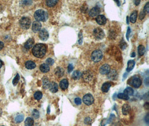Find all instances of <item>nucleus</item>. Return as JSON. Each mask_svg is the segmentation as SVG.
<instances>
[{
  "label": "nucleus",
  "mask_w": 149,
  "mask_h": 126,
  "mask_svg": "<svg viewBox=\"0 0 149 126\" xmlns=\"http://www.w3.org/2000/svg\"><path fill=\"white\" fill-rule=\"evenodd\" d=\"M47 47L44 44H38L35 45L32 50L33 55L37 58H42L46 52Z\"/></svg>",
  "instance_id": "1"
},
{
  "label": "nucleus",
  "mask_w": 149,
  "mask_h": 126,
  "mask_svg": "<svg viewBox=\"0 0 149 126\" xmlns=\"http://www.w3.org/2000/svg\"><path fill=\"white\" fill-rule=\"evenodd\" d=\"M35 18L38 21H45L48 18V14L44 10H38L34 13Z\"/></svg>",
  "instance_id": "2"
},
{
  "label": "nucleus",
  "mask_w": 149,
  "mask_h": 126,
  "mask_svg": "<svg viewBox=\"0 0 149 126\" xmlns=\"http://www.w3.org/2000/svg\"><path fill=\"white\" fill-rule=\"evenodd\" d=\"M103 57V53L100 50H95L92 53V60L94 62H99Z\"/></svg>",
  "instance_id": "3"
},
{
  "label": "nucleus",
  "mask_w": 149,
  "mask_h": 126,
  "mask_svg": "<svg viewBox=\"0 0 149 126\" xmlns=\"http://www.w3.org/2000/svg\"><path fill=\"white\" fill-rule=\"evenodd\" d=\"M31 20L27 17H23L20 20V26L25 29H28L31 25Z\"/></svg>",
  "instance_id": "4"
},
{
  "label": "nucleus",
  "mask_w": 149,
  "mask_h": 126,
  "mask_svg": "<svg viewBox=\"0 0 149 126\" xmlns=\"http://www.w3.org/2000/svg\"><path fill=\"white\" fill-rule=\"evenodd\" d=\"M93 35L97 39H102L105 36L103 30L99 28H97L94 30Z\"/></svg>",
  "instance_id": "5"
},
{
  "label": "nucleus",
  "mask_w": 149,
  "mask_h": 126,
  "mask_svg": "<svg viewBox=\"0 0 149 126\" xmlns=\"http://www.w3.org/2000/svg\"><path fill=\"white\" fill-rule=\"evenodd\" d=\"M83 101L84 103L86 104L87 105H90L93 103L94 98L91 94H88L84 96Z\"/></svg>",
  "instance_id": "6"
},
{
  "label": "nucleus",
  "mask_w": 149,
  "mask_h": 126,
  "mask_svg": "<svg viewBox=\"0 0 149 126\" xmlns=\"http://www.w3.org/2000/svg\"><path fill=\"white\" fill-rule=\"evenodd\" d=\"M39 37L40 39L45 41L48 39L49 38V33L45 29H43L40 30L39 32Z\"/></svg>",
  "instance_id": "7"
},
{
  "label": "nucleus",
  "mask_w": 149,
  "mask_h": 126,
  "mask_svg": "<svg viewBox=\"0 0 149 126\" xmlns=\"http://www.w3.org/2000/svg\"><path fill=\"white\" fill-rule=\"evenodd\" d=\"M100 12V8L98 6H95L94 7L92 8L91 10H90L89 14L91 17H95L97 16H98Z\"/></svg>",
  "instance_id": "8"
},
{
  "label": "nucleus",
  "mask_w": 149,
  "mask_h": 126,
  "mask_svg": "<svg viewBox=\"0 0 149 126\" xmlns=\"http://www.w3.org/2000/svg\"><path fill=\"white\" fill-rule=\"evenodd\" d=\"M99 71L102 75H107L110 72V66L107 64H105L100 67Z\"/></svg>",
  "instance_id": "9"
},
{
  "label": "nucleus",
  "mask_w": 149,
  "mask_h": 126,
  "mask_svg": "<svg viewBox=\"0 0 149 126\" xmlns=\"http://www.w3.org/2000/svg\"><path fill=\"white\" fill-rule=\"evenodd\" d=\"M141 80L138 77H133L132 78L131 84L136 88H138L141 85Z\"/></svg>",
  "instance_id": "10"
},
{
  "label": "nucleus",
  "mask_w": 149,
  "mask_h": 126,
  "mask_svg": "<svg viewBox=\"0 0 149 126\" xmlns=\"http://www.w3.org/2000/svg\"><path fill=\"white\" fill-rule=\"evenodd\" d=\"M41 28V24L39 21H35L33 23L32 25V30L33 32L36 33V32L39 31Z\"/></svg>",
  "instance_id": "11"
},
{
  "label": "nucleus",
  "mask_w": 149,
  "mask_h": 126,
  "mask_svg": "<svg viewBox=\"0 0 149 126\" xmlns=\"http://www.w3.org/2000/svg\"><path fill=\"white\" fill-rule=\"evenodd\" d=\"M96 21L99 25H105V24L106 23L107 19L104 15H98V16H97V18H96Z\"/></svg>",
  "instance_id": "12"
},
{
  "label": "nucleus",
  "mask_w": 149,
  "mask_h": 126,
  "mask_svg": "<svg viewBox=\"0 0 149 126\" xmlns=\"http://www.w3.org/2000/svg\"><path fill=\"white\" fill-rule=\"evenodd\" d=\"M50 89V91L53 93H55L58 91V84L56 83H55L54 82H50V85H49V87Z\"/></svg>",
  "instance_id": "13"
},
{
  "label": "nucleus",
  "mask_w": 149,
  "mask_h": 126,
  "mask_svg": "<svg viewBox=\"0 0 149 126\" xmlns=\"http://www.w3.org/2000/svg\"><path fill=\"white\" fill-rule=\"evenodd\" d=\"M33 44H34V39L33 38H30L25 43L24 47L27 49H29L33 47Z\"/></svg>",
  "instance_id": "14"
},
{
  "label": "nucleus",
  "mask_w": 149,
  "mask_h": 126,
  "mask_svg": "<svg viewBox=\"0 0 149 126\" xmlns=\"http://www.w3.org/2000/svg\"><path fill=\"white\" fill-rule=\"evenodd\" d=\"M69 86V83L68 81H67L66 79H64V80H61L60 82V87L62 90H66V89Z\"/></svg>",
  "instance_id": "15"
},
{
  "label": "nucleus",
  "mask_w": 149,
  "mask_h": 126,
  "mask_svg": "<svg viewBox=\"0 0 149 126\" xmlns=\"http://www.w3.org/2000/svg\"><path fill=\"white\" fill-rule=\"evenodd\" d=\"M40 71H41L42 72H43V73H46V72L49 71L50 67H49V66L47 65V64L43 63L40 65Z\"/></svg>",
  "instance_id": "16"
},
{
  "label": "nucleus",
  "mask_w": 149,
  "mask_h": 126,
  "mask_svg": "<svg viewBox=\"0 0 149 126\" xmlns=\"http://www.w3.org/2000/svg\"><path fill=\"white\" fill-rule=\"evenodd\" d=\"M135 65V62L133 60H130L127 62V71L130 72L132 70L134 66Z\"/></svg>",
  "instance_id": "17"
},
{
  "label": "nucleus",
  "mask_w": 149,
  "mask_h": 126,
  "mask_svg": "<svg viewBox=\"0 0 149 126\" xmlns=\"http://www.w3.org/2000/svg\"><path fill=\"white\" fill-rule=\"evenodd\" d=\"M50 82L49 80V79L47 78L46 76H45L44 77H43V88L45 89H47L49 87Z\"/></svg>",
  "instance_id": "18"
},
{
  "label": "nucleus",
  "mask_w": 149,
  "mask_h": 126,
  "mask_svg": "<svg viewBox=\"0 0 149 126\" xmlns=\"http://www.w3.org/2000/svg\"><path fill=\"white\" fill-rule=\"evenodd\" d=\"M25 66L28 70H32V69L35 68L36 65H35V63L31 61V60H28L25 63Z\"/></svg>",
  "instance_id": "19"
},
{
  "label": "nucleus",
  "mask_w": 149,
  "mask_h": 126,
  "mask_svg": "<svg viewBox=\"0 0 149 126\" xmlns=\"http://www.w3.org/2000/svg\"><path fill=\"white\" fill-rule=\"evenodd\" d=\"M111 86V84L110 82H105L102 86V90L103 92H107L110 90V87Z\"/></svg>",
  "instance_id": "20"
},
{
  "label": "nucleus",
  "mask_w": 149,
  "mask_h": 126,
  "mask_svg": "<svg viewBox=\"0 0 149 126\" xmlns=\"http://www.w3.org/2000/svg\"><path fill=\"white\" fill-rule=\"evenodd\" d=\"M122 113L124 115H127V114H128V113L130 112V107L127 104H124L122 107Z\"/></svg>",
  "instance_id": "21"
},
{
  "label": "nucleus",
  "mask_w": 149,
  "mask_h": 126,
  "mask_svg": "<svg viewBox=\"0 0 149 126\" xmlns=\"http://www.w3.org/2000/svg\"><path fill=\"white\" fill-rule=\"evenodd\" d=\"M137 16V12L136 11H134L132 12L131 14L130 20V21L132 23H135L136 21V18Z\"/></svg>",
  "instance_id": "22"
},
{
  "label": "nucleus",
  "mask_w": 149,
  "mask_h": 126,
  "mask_svg": "<svg viewBox=\"0 0 149 126\" xmlns=\"http://www.w3.org/2000/svg\"><path fill=\"white\" fill-rule=\"evenodd\" d=\"M82 74L81 72L79 71H75L73 73V75H72V77L74 79V80H78L79 79L80 77H82Z\"/></svg>",
  "instance_id": "23"
},
{
  "label": "nucleus",
  "mask_w": 149,
  "mask_h": 126,
  "mask_svg": "<svg viewBox=\"0 0 149 126\" xmlns=\"http://www.w3.org/2000/svg\"><path fill=\"white\" fill-rule=\"evenodd\" d=\"M33 120L31 117H28L25 122V126H33Z\"/></svg>",
  "instance_id": "24"
},
{
  "label": "nucleus",
  "mask_w": 149,
  "mask_h": 126,
  "mask_svg": "<svg viewBox=\"0 0 149 126\" xmlns=\"http://www.w3.org/2000/svg\"><path fill=\"white\" fill-rule=\"evenodd\" d=\"M123 93L126 94V95H127L128 96L133 95V89L131 88V87H127V88L125 90H124Z\"/></svg>",
  "instance_id": "25"
},
{
  "label": "nucleus",
  "mask_w": 149,
  "mask_h": 126,
  "mask_svg": "<svg viewBox=\"0 0 149 126\" xmlns=\"http://www.w3.org/2000/svg\"><path fill=\"white\" fill-rule=\"evenodd\" d=\"M58 2V1H56V0H49V1H46V4L48 5L49 7H53L55 5H56V3Z\"/></svg>",
  "instance_id": "26"
},
{
  "label": "nucleus",
  "mask_w": 149,
  "mask_h": 126,
  "mask_svg": "<svg viewBox=\"0 0 149 126\" xmlns=\"http://www.w3.org/2000/svg\"><path fill=\"white\" fill-rule=\"evenodd\" d=\"M138 52L140 55H142L144 54L145 52V48L142 45H139L138 47Z\"/></svg>",
  "instance_id": "27"
},
{
  "label": "nucleus",
  "mask_w": 149,
  "mask_h": 126,
  "mask_svg": "<svg viewBox=\"0 0 149 126\" xmlns=\"http://www.w3.org/2000/svg\"><path fill=\"white\" fill-rule=\"evenodd\" d=\"M55 73L57 76H58L59 77H61L63 75L64 73V71L62 68H59V67H58V68L56 69V71H55Z\"/></svg>",
  "instance_id": "28"
},
{
  "label": "nucleus",
  "mask_w": 149,
  "mask_h": 126,
  "mask_svg": "<svg viewBox=\"0 0 149 126\" xmlns=\"http://www.w3.org/2000/svg\"><path fill=\"white\" fill-rule=\"evenodd\" d=\"M43 97V94L40 91H37L34 94V97L36 100H39Z\"/></svg>",
  "instance_id": "29"
},
{
  "label": "nucleus",
  "mask_w": 149,
  "mask_h": 126,
  "mask_svg": "<svg viewBox=\"0 0 149 126\" xmlns=\"http://www.w3.org/2000/svg\"><path fill=\"white\" fill-rule=\"evenodd\" d=\"M117 97L118 98L123 99V100H128L129 99V96L126 94H124V93H120L117 95Z\"/></svg>",
  "instance_id": "30"
},
{
  "label": "nucleus",
  "mask_w": 149,
  "mask_h": 126,
  "mask_svg": "<svg viewBox=\"0 0 149 126\" xmlns=\"http://www.w3.org/2000/svg\"><path fill=\"white\" fill-rule=\"evenodd\" d=\"M116 75H117L116 72L112 71L109 72L108 77V78L111 79V80H113V79H115L116 77Z\"/></svg>",
  "instance_id": "31"
},
{
  "label": "nucleus",
  "mask_w": 149,
  "mask_h": 126,
  "mask_svg": "<svg viewBox=\"0 0 149 126\" xmlns=\"http://www.w3.org/2000/svg\"><path fill=\"white\" fill-rule=\"evenodd\" d=\"M23 120V115L22 114H18L15 118V122L16 123H20Z\"/></svg>",
  "instance_id": "32"
},
{
  "label": "nucleus",
  "mask_w": 149,
  "mask_h": 126,
  "mask_svg": "<svg viewBox=\"0 0 149 126\" xmlns=\"http://www.w3.org/2000/svg\"><path fill=\"white\" fill-rule=\"evenodd\" d=\"M19 80H20V75L17 73L16 75V76L15 77V78H13V81H12L13 85L14 86H16L17 84H18V81H19Z\"/></svg>",
  "instance_id": "33"
},
{
  "label": "nucleus",
  "mask_w": 149,
  "mask_h": 126,
  "mask_svg": "<svg viewBox=\"0 0 149 126\" xmlns=\"http://www.w3.org/2000/svg\"><path fill=\"white\" fill-rule=\"evenodd\" d=\"M32 115H33V117L35 119L38 118L40 116L39 112L37 110H36V109H34V110L33 111V113H32Z\"/></svg>",
  "instance_id": "34"
},
{
  "label": "nucleus",
  "mask_w": 149,
  "mask_h": 126,
  "mask_svg": "<svg viewBox=\"0 0 149 126\" xmlns=\"http://www.w3.org/2000/svg\"><path fill=\"white\" fill-rule=\"evenodd\" d=\"M54 63V60L52 58H48L46 60V64L49 66H52Z\"/></svg>",
  "instance_id": "35"
},
{
  "label": "nucleus",
  "mask_w": 149,
  "mask_h": 126,
  "mask_svg": "<svg viewBox=\"0 0 149 126\" xmlns=\"http://www.w3.org/2000/svg\"><path fill=\"white\" fill-rule=\"evenodd\" d=\"M143 11L145 12L146 13H148L149 12V2L145 5V7H144Z\"/></svg>",
  "instance_id": "36"
},
{
  "label": "nucleus",
  "mask_w": 149,
  "mask_h": 126,
  "mask_svg": "<svg viewBox=\"0 0 149 126\" xmlns=\"http://www.w3.org/2000/svg\"><path fill=\"white\" fill-rule=\"evenodd\" d=\"M75 103L77 104V105H80L82 103V100L79 97H77V98L75 99Z\"/></svg>",
  "instance_id": "37"
},
{
  "label": "nucleus",
  "mask_w": 149,
  "mask_h": 126,
  "mask_svg": "<svg viewBox=\"0 0 149 126\" xmlns=\"http://www.w3.org/2000/svg\"><path fill=\"white\" fill-rule=\"evenodd\" d=\"M131 29L130 27H128V28H127V33H126V38H127V39L128 40V39H129V36H130V34L131 33Z\"/></svg>",
  "instance_id": "38"
},
{
  "label": "nucleus",
  "mask_w": 149,
  "mask_h": 126,
  "mask_svg": "<svg viewBox=\"0 0 149 126\" xmlns=\"http://www.w3.org/2000/svg\"><path fill=\"white\" fill-rule=\"evenodd\" d=\"M146 15V13L144 11H142L141 13L140 14V16H139V18H140V20H142L143 18H145Z\"/></svg>",
  "instance_id": "39"
},
{
  "label": "nucleus",
  "mask_w": 149,
  "mask_h": 126,
  "mask_svg": "<svg viewBox=\"0 0 149 126\" xmlns=\"http://www.w3.org/2000/svg\"><path fill=\"white\" fill-rule=\"evenodd\" d=\"M73 66L72 65V64H69L68 67V71L69 73L71 72L72 71H73Z\"/></svg>",
  "instance_id": "40"
},
{
  "label": "nucleus",
  "mask_w": 149,
  "mask_h": 126,
  "mask_svg": "<svg viewBox=\"0 0 149 126\" xmlns=\"http://www.w3.org/2000/svg\"><path fill=\"white\" fill-rule=\"evenodd\" d=\"M79 43L81 44L82 43V40H83V36H82V34L80 33L79 34Z\"/></svg>",
  "instance_id": "41"
},
{
  "label": "nucleus",
  "mask_w": 149,
  "mask_h": 126,
  "mask_svg": "<svg viewBox=\"0 0 149 126\" xmlns=\"http://www.w3.org/2000/svg\"><path fill=\"white\" fill-rule=\"evenodd\" d=\"M149 114H147L146 115V117L145 118V120L146 122L147 123H149Z\"/></svg>",
  "instance_id": "42"
},
{
  "label": "nucleus",
  "mask_w": 149,
  "mask_h": 126,
  "mask_svg": "<svg viewBox=\"0 0 149 126\" xmlns=\"http://www.w3.org/2000/svg\"><path fill=\"white\" fill-rule=\"evenodd\" d=\"M3 47H4V44H3V42H0V50L2 49Z\"/></svg>",
  "instance_id": "43"
},
{
  "label": "nucleus",
  "mask_w": 149,
  "mask_h": 126,
  "mask_svg": "<svg viewBox=\"0 0 149 126\" xmlns=\"http://www.w3.org/2000/svg\"><path fill=\"white\" fill-rule=\"evenodd\" d=\"M140 0H137V1H134L133 2L134 3H135V5H136V6H138V5H139V3H140Z\"/></svg>",
  "instance_id": "44"
},
{
  "label": "nucleus",
  "mask_w": 149,
  "mask_h": 126,
  "mask_svg": "<svg viewBox=\"0 0 149 126\" xmlns=\"http://www.w3.org/2000/svg\"><path fill=\"white\" fill-rule=\"evenodd\" d=\"M2 65H3V62L1 60H0V68H1V67L2 66Z\"/></svg>",
  "instance_id": "45"
},
{
  "label": "nucleus",
  "mask_w": 149,
  "mask_h": 126,
  "mask_svg": "<svg viewBox=\"0 0 149 126\" xmlns=\"http://www.w3.org/2000/svg\"><path fill=\"white\" fill-rule=\"evenodd\" d=\"M131 57H135V52H133V53L131 54Z\"/></svg>",
  "instance_id": "46"
},
{
  "label": "nucleus",
  "mask_w": 149,
  "mask_h": 126,
  "mask_svg": "<svg viewBox=\"0 0 149 126\" xmlns=\"http://www.w3.org/2000/svg\"><path fill=\"white\" fill-rule=\"evenodd\" d=\"M126 21H127V24H129V18H128V16H127Z\"/></svg>",
  "instance_id": "47"
},
{
  "label": "nucleus",
  "mask_w": 149,
  "mask_h": 126,
  "mask_svg": "<svg viewBox=\"0 0 149 126\" xmlns=\"http://www.w3.org/2000/svg\"></svg>",
  "instance_id": "48"
}]
</instances>
